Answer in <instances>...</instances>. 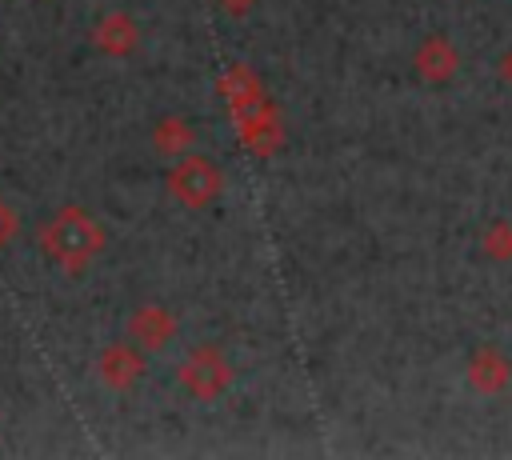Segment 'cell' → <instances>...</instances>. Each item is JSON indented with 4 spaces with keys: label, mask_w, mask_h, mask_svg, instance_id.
I'll return each instance as SVG.
<instances>
[{
    "label": "cell",
    "mask_w": 512,
    "mask_h": 460,
    "mask_svg": "<svg viewBox=\"0 0 512 460\" xmlns=\"http://www.w3.org/2000/svg\"><path fill=\"white\" fill-rule=\"evenodd\" d=\"M216 4H220V8L228 12V16H244V12H248V8L256 4V0H216Z\"/></svg>",
    "instance_id": "14"
},
{
    "label": "cell",
    "mask_w": 512,
    "mask_h": 460,
    "mask_svg": "<svg viewBox=\"0 0 512 460\" xmlns=\"http://www.w3.org/2000/svg\"><path fill=\"white\" fill-rule=\"evenodd\" d=\"M480 252L496 264H508L512 260V220H488V228L480 232Z\"/></svg>",
    "instance_id": "12"
},
{
    "label": "cell",
    "mask_w": 512,
    "mask_h": 460,
    "mask_svg": "<svg viewBox=\"0 0 512 460\" xmlns=\"http://www.w3.org/2000/svg\"><path fill=\"white\" fill-rule=\"evenodd\" d=\"M36 240H40V252L56 264V268H64L68 276H80L100 252H104V224L96 220V216H88L80 204H64L40 232H36Z\"/></svg>",
    "instance_id": "1"
},
{
    "label": "cell",
    "mask_w": 512,
    "mask_h": 460,
    "mask_svg": "<svg viewBox=\"0 0 512 460\" xmlns=\"http://www.w3.org/2000/svg\"><path fill=\"white\" fill-rule=\"evenodd\" d=\"M176 336V316L164 308V304H140L132 316H128V340L144 352H160L168 348Z\"/></svg>",
    "instance_id": "7"
},
{
    "label": "cell",
    "mask_w": 512,
    "mask_h": 460,
    "mask_svg": "<svg viewBox=\"0 0 512 460\" xmlns=\"http://www.w3.org/2000/svg\"><path fill=\"white\" fill-rule=\"evenodd\" d=\"M168 192H172V200H180L184 208H208L220 192H224V172L208 160V156H196V152H188V156H180L172 168H168Z\"/></svg>",
    "instance_id": "2"
},
{
    "label": "cell",
    "mask_w": 512,
    "mask_h": 460,
    "mask_svg": "<svg viewBox=\"0 0 512 460\" xmlns=\"http://www.w3.org/2000/svg\"><path fill=\"white\" fill-rule=\"evenodd\" d=\"M500 80H504V84H512V48L500 56Z\"/></svg>",
    "instance_id": "15"
},
{
    "label": "cell",
    "mask_w": 512,
    "mask_h": 460,
    "mask_svg": "<svg viewBox=\"0 0 512 460\" xmlns=\"http://www.w3.org/2000/svg\"><path fill=\"white\" fill-rule=\"evenodd\" d=\"M92 44L104 56H132L136 44H140V28H136V20L128 12H104L92 24Z\"/></svg>",
    "instance_id": "10"
},
{
    "label": "cell",
    "mask_w": 512,
    "mask_h": 460,
    "mask_svg": "<svg viewBox=\"0 0 512 460\" xmlns=\"http://www.w3.org/2000/svg\"><path fill=\"white\" fill-rule=\"evenodd\" d=\"M16 232H20V220H16V212L0 200V248H8V244L16 240Z\"/></svg>",
    "instance_id": "13"
},
{
    "label": "cell",
    "mask_w": 512,
    "mask_h": 460,
    "mask_svg": "<svg viewBox=\"0 0 512 460\" xmlns=\"http://www.w3.org/2000/svg\"><path fill=\"white\" fill-rule=\"evenodd\" d=\"M192 144H196V128L184 116H160L156 120V128H152V152L156 156L180 160L192 152Z\"/></svg>",
    "instance_id": "11"
},
{
    "label": "cell",
    "mask_w": 512,
    "mask_h": 460,
    "mask_svg": "<svg viewBox=\"0 0 512 460\" xmlns=\"http://www.w3.org/2000/svg\"><path fill=\"white\" fill-rule=\"evenodd\" d=\"M96 376H100V384L104 388H112V392H128V388H136V380L144 376V348H136L132 340L124 344H108L100 356H96Z\"/></svg>",
    "instance_id": "5"
},
{
    "label": "cell",
    "mask_w": 512,
    "mask_h": 460,
    "mask_svg": "<svg viewBox=\"0 0 512 460\" xmlns=\"http://www.w3.org/2000/svg\"><path fill=\"white\" fill-rule=\"evenodd\" d=\"M468 384L480 396H504L512 388V360L496 344H480L468 356Z\"/></svg>",
    "instance_id": "6"
},
{
    "label": "cell",
    "mask_w": 512,
    "mask_h": 460,
    "mask_svg": "<svg viewBox=\"0 0 512 460\" xmlns=\"http://www.w3.org/2000/svg\"><path fill=\"white\" fill-rule=\"evenodd\" d=\"M220 96L228 100L232 120H240V116H248V112H256V108L268 104L264 84H260V76L248 64H232V68L220 72Z\"/></svg>",
    "instance_id": "8"
},
{
    "label": "cell",
    "mask_w": 512,
    "mask_h": 460,
    "mask_svg": "<svg viewBox=\"0 0 512 460\" xmlns=\"http://www.w3.org/2000/svg\"><path fill=\"white\" fill-rule=\"evenodd\" d=\"M412 72H416L424 84H448V80L460 72V48H456L448 36L432 32V36H424V40L416 44V52H412Z\"/></svg>",
    "instance_id": "4"
},
{
    "label": "cell",
    "mask_w": 512,
    "mask_h": 460,
    "mask_svg": "<svg viewBox=\"0 0 512 460\" xmlns=\"http://www.w3.org/2000/svg\"><path fill=\"white\" fill-rule=\"evenodd\" d=\"M176 380H180V388H184L192 400H216V396H224V388L232 384V364H228V356H224L216 344H196V348L180 360Z\"/></svg>",
    "instance_id": "3"
},
{
    "label": "cell",
    "mask_w": 512,
    "mask_h": 460,
    "mask_svg": "<svg viewBox=\"0 0 512 460\" xmlns=\"http://www.w3.org/2000/svg\"><path fill=\"white\" fill-rule=\"evenodd\" d=\"M232 124L240 132V144L252 156H276V148L284 144V124H280L272 104H264V108H256V112H248V116H240Z\"/></svg>",
    "instance_id": "9"
}]
</instances>
